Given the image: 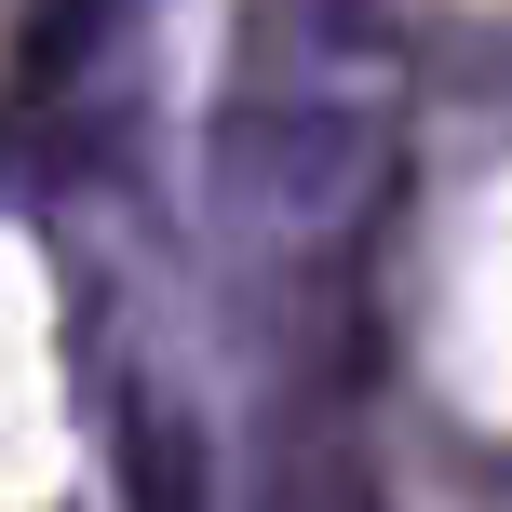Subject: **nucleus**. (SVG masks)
I'll return each mask as SVG.
<instances>
[{"mask_svg":"<svg viewBox=\"0 0 512 512\" xmlns=\"http://www.w3.org/2000/svg\"><path fill=\"white\" fill-rule=\"evenodd\" d=\"M122 499H135V512H203V445H189L162 405L122 418Z\"/></svg>","mask_w":512,"mask_h":512,"instance_id":"nucleus-3","label":"nucleus"},{"mask_svg":"<svg viewBox=\"0 0 512 512\" xmlns=\"http://www.w3.org/2000/svg\"><path fill=\"white\" fill-rule=\"evenodd\" d=\"M216 149H230L243 203L297 216V230H351V216L391 189V135L364 122L351 95H256V108H230Z\"/></svg>","mask_w":512,"mask_h":512,"instance_id":"nucleus-1","label":"nucleus"},{"mask_svg":"<svg viewBox=\"0 0 512 512\" xmlns=\"http://www.w3.org/2000/svg\"><path fill=\"white\" fill-rule=\"evenodd\" d=\"M270 512H391V486L364 472L351 432H297V445L270 459Z\"/></svg>","mask_w":512,"mask_h":512,"instance_id":"nucleus-2","label":"nucleus"}]
</instances>
